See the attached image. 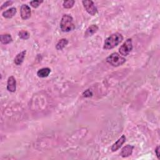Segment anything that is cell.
I'll return each instance as SVG.
<instances>
[{"label":"cell","mask_w":160,"mask_h":160,"mask_svg":"<svg viewBox=\"0 0 160 160\" xmlns=\"http://www.w3.org/2000/svg\"><path fill=\"white\" fill-rule=\"evenodd\" d=\"M123 40V37L121 34L115 33L110 35L105 41L103 48L105 50H111L117 46Z\"/></svg>","instance_id":"1"},{"label":"cell","mask_w":160,"mask_h":160,"mask_svg":"<svg viewBox=\"0 0 160 160\" xmlns=\"http://www.w3.org/2000/svg\"><path fill=\"white\" fill-rule=\"evenodd\" d=\"M60 28L63 32H70L74 30L75 25L73 17L69 15H63L60 22Z\"/></svg>","instance_id":"2"},{"label":"cell","mask_w":160,"mask_h":160,"mask_svg":"<svg viewBox=\"0 0 160 160\" xmlns=\"http://www.w3.org/2000/svg\"><path fill=\"white\" fill-rule=\"evenodd\" d=\"M106 60L107 63L115 67H119V66H121L126 61V60L124 57H123V56H121L118 53H113L111 54L108 57L106 58Z\"/></svg>","instance_id":"3"},{"label":"cell","mask_w":160,"mask_h":160,"mask_svg":"<svg viewBox=\"0 0 160 160\" xmlns=\"http://www.w3.org/2000/svg\"><path fill=\"white\" fill-rule=\"evenodd\" d=\"M133 50V43L131 38L127 39L125 42L119 48V52L121 55L124 56H128Z\"/></svg>","instance_id":"4"},{"label":"cell","mask_w":160,"mask_h":160,"mask_svg":"<svg viewBox=\"0 0 160 160\" xmlns=\"http://www.w3.org/2000/svg\"><path fill=\"white\" fill-rule=\"evenodd\" d=\"M83 5L84 9L90 15L95 16L98 13V9L96 7L95 3L91 0H87V1H83Z\"/></svg>","instance_id":"5"},{"label":"cell","mask_w":160,"mask_h":160,"mask_svg":"<svg viewBox=\"0 0 160 160\" xmlns=\"http://www.w3.org/2000/svg\"><path fill=\"white\" fill-rule=\"evenodd\" d=\"M21 17L24 20H26L29 19L31 15V11L30 7L27 5H23L21 6L20 10Z\"/></svg>","instance_id":"6"},{"label":"cell","mask_w":160,"mask_h":160,"mask_svg":"<svg viewBox=\"0 0 160 160\" xmlns=\"http://www.w3.org/2000/svg\"><path fill=\"white\" fill-rule=\"evenodd\" d=\"M7 90L12 93L16 91V81L14 77L11 76L8 78L7 82Z\"/></svg>","instance_id":"7"},{"label":"cell","mask_w":160,"mask_h":160,"mask_svg":"<svg viewBox=\"0 0 160 160\" xmlns=\"http://www.w3.org/2000/svg\"><path fill=\"white\" fill-rule=\"evenodd\" d=\"M126 139V136L125 135H122L121 137L118 139L117 142H115L113 145H112L111 148V151L113 152H116L117 150H118L121 147V146L125 143Z\"/></svg>","instance_id":"8"},{"label":"cell","mask_w":160,"mask_h":160,"mask_svg":"<svg viewBox=\"0 0 160 160\" xmlns=\"http://www.w3.org/2000/svg\"><path fill=\"white\" fill-rule=\"evenodd\" d=\"M133 148H134L133 146H131L129 145L125 146L123 149H121L120 155L123 158H126V157L131 156V155H132Z\"/></svg>","instance_id":"9"},{"label":"cell","mask_w":160,"mask_h":160,"mask_svg":"<svg viewBox=\"0 0 160 160\" xmlns=\"http://www.w3.org/2000/svg\"><path fill=\"white\" fill-rule=\"evenodd\" d=\"M99 29V28L97 25L95 24H92L90 27L87 28L85 33H84V37L88 38L90 36H93L94 34L96 33Z\"/></svg>","instance_id":"10"},{"label":"cell","mask_w":160,"mask_h":160,"mask_svg":"<svg viewBox=\"0 0 160 160\" xmlns=\"http://www.w3.org/2000/svg\"><path fill=\"white\" fill-rule=\"evenodd\" d=\"M26 53V51L25 50V51H23L20 53H18L16 55V56L14 60V62L16 65L20 66L23 63L24 59V57H25Z\"/></svg>","instance_id":"11"},{"label":"cell","mask_w":160,"mask_h":160,"mask_svg":"<svg viewBox=\"0 0 160 160\" xmlns=\"http://www.w3.org/2000/svg\"><path fill=\"white\" fill-rule=\"evenodd\" d=\"M51 70L49 68H43L38 71L37 75L40 78H46L49 76Z\"/></svg>","instance_id":"12"},{"label":"cell","mask_w":160,"mask_h":160,"mask_svg":"<svg viewBox=\"0 0 160 160\" xmlns=\"http://www.w3.org/2000/svg\"><path fill=\"white\" fill-rule=\"evenodd\" d=\"M0 41L2 44H7L12 42L13 38L9 34H2L0 36Z\"/></svg>","instance_id":"13"},{"label":"cell","mask_w":160,"mask_h":160,"mask_svg":"<svg viewBox=\"0 0 160 160\" xmlns=\"http://www.w3.org/2000/svg\"><path fill=\"white\" fill-rule=\"evenodd\" d=\"M16 12L17 11L16 8H11L10 9H8V10L4 11L2 13V15L5 18H11L16 15Z\"/></svg>","instance_id":"14"},{"label":"cell","mask_w":160,"mask_h":160,"mask_svg":"<svg viewBox=\"0 0 160 160\" xmlns=\"http://www.w3.org/2000/svg\"><path fill=\"white\" fill-rule=\"evenodd\" d=\"M68 41L67 39H65V38L61 39L58 42V43L56 44V48L58 50H62L64 47L68 44Z\"/></svg>","instance_id":"15"},{"label":"cell","mask_w":160,"mask_h":160,"mask_svg":"<svg viewBox=\"0 0 160 160\" xmlns=\"http://www.w3.org/2000/svg\"><path fill=\"white\" fill-rule=\"evenodd\" d=\"M18 34H19V37H20L21 39L25 40L29 39L30 36V33L25 30H21V31L19 32Z\"/></svg>","instance_id":"16"},{"label":"cell","mask_w":160,"mask_h":160,"mask_svg":"<svg viewBox=\"0 0 160 160\" xmlns=\"http://www.w3.org/2000/svg\"><path fill=\"white\" fill-rule=\"evenodd\" d=\"M75 2L74 0H68V1H64L63 2V6L64 8H67V9H70L71 8L74 4Z\"/></svg>","instance_id":"17"},{"label":"cell","mask_w":160,"mask_h":160,"mask_svg":"<svg viewBox=\"0 0 160 160\" xmlns=\"http://www.w3.org/2000/svg\"><path fill=\"white\" fill-rule=\"evenodd\" d=\"M43 2V1H40V0H34V1H32L30 2V5L34 8H36L38 7Z\"/></svg>","instance_id":"18"},{"label":"cell","mask_w":160,"mask_h":160,"mask_svg":"<svg viewBox=\"0 0 160 160\" xmlns=\"http://www.w3.org/2000/svg\"><path fill=\"white\" fill-rule=\"evenodd\" d=\"M92 95H93L92 92L89 90H87V91H85L83 93V96H84V97H85V98H88V97L92 96Z\"/></svg>","instance_id":"19"},{"label":"cell","mask_w":160,"mask_h":160,"mask_svg":"<svg viewBox=\"0 0 160 160\" xmlns=\"http://www.w3.org/2000/svg\"><path fill=\"white\" fill-rule=\"evenodd\" d=\"M13 3V2H11V1H8V2H5V3L2 6V7H1V9L2 10V9H3L4 8H5L9 6V5H12Z\"/></svg>","instance_id":"20"},{"label":"cell","mask_w":160,"mask_h":160,"mask_svg":"<svg viewBox=\"0 0 160 160\" xmlns=\"http://www.w3.org/2000/svg\"><path fill=\"white\" fill-rule=\"evenodd\" d=\"M155 153H156V156H157L158 159H160V156H159L160 154H159V146H158L156 148V149H155Z\"/></svg>","instance_id":"21"}]
</instances>
